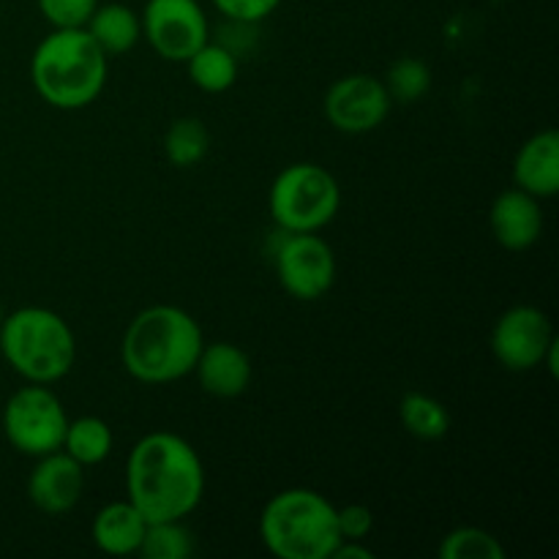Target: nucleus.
<instances>
[{
  "label": "nucleus",
  "instance_id": "nucleus-9",
  "mask_svg": "<svg viewBox=\"0 0 559 559\" xmlns=\"http://www.w3.org/2000/svg\"><path fill=\"white\" fill-rule=\"evenodd\" d=\"M140 20L147 44L173 63H186V58L211 38L200 0H147Z\"/></svg>",
  "mask_w": 559,
  "mask_h": 559
},
{
  "label": "nucleus",
  "instance_id": "nucleus-17",
  "mask_svg": "<svg viewBox=\"0 0 559 559\" xmlns=\"http://www.w3.org/2000/svg\"><path fill=\"white\" fill-rule=\"evenodd\" d=\"M85 31L107 55H126L140 44L142 20L123 3H98Z\"/></svg>",
  "mask_w": 559,
  "mask_h": 559
},
{
  "label": "nucleus",
  "instance_id": "nucleus-20",
  "mask_svg": "<svg viewBox=\"0 0 559 559\" xmlns=\"http://www.w3.org/2000/svg\"><path fill=\"white\" fill-rule=\"evenodd\" d=\"M399 418L409 435L426 442L442 440L451 431V413L440 399L429 396V393H404L402 402H399Z\"/></svg>",
  "mask_w": 559,
  "mask_h": 559
},
{
  "label": "nucleus",
  "instance_id": "nucleus-11",
  "mask_svg": "<svg viewBox=\"0 0 559 559\" xmlns=\"http://www.w3.org/2000/svg\"><path fill=\"white\" fill-rule=\"evenodd\" d=\"M391 96L385 82L374 74H347L333 82L325 93L328 123L344 134H369L380 129L391 115Z\"/></svg>",
  "mask_w": 559,
  "mask_h": 559
},
{
  "label": "nucleus",
  "instance_id": "nucleus-18",
  "mask_svg": "<svg viewBox=\"0 0 559 559\" xmlns=\"http://www.w3.org/2000/svg\"><path fill=\"white\" fill-rule=\"evenodd\" d=\"M186 69H189V80L205 93H227L238 80L235 52L224 44L211 41V38L186 58Z\"/></svg>",
  "mask_w": 559,
  "mask_h": 559
},
{
  "label": "nucleus",
  "instance_id": "nucleus-12",
  "mask_svg": "<svg viewBox=\"0 0 559 559\" xmlns=\"http://www.w3.org/2000/svg\"><path fill=\"white\" fill-rule=\"evenodd\" d=\"M85 489V467L66 451H52L36 459L27 475V500L47 516L74 511Z\"/></svg>",
  "mask_w": 559,
  "mask_h": 559
},
{
  "label": "nucleus",
  "instance_id": "nucleus-5",
  "mask_svg": "<svg viewBox=\"0 0 559 559\" xmlns=\"http://www.w3.org/2000/svg\"><path fill=\"white\" fill-rule=\"evenodd\" d=\"M0 353L22 380L52 385L74 369L76 336L58 311L22 306L3 317Z\"/></svg>",
  "mask_w": 559,
  "mask_h": 559
},
{
  "label": "nucleus",
  "instance_id": "nucleus-7",
  "mask_svg": "<svg viewBox=\"0 0 559 559\" xmlns=\"http://www.w3.org/2000/svg\"><path fill=\"white\" fill-rule=\"evenodd\" d=\"M66 426H69V415H66L63 402L58 393L49 391V385H38V382L11 393L3 407V435L22 456L38 459L60 451Z\"/></svg>",
  "mask_w": 559,
  "mask_h": 559
},
{
  "label": "nucleus",
  "instance_id": "nucleus-25",
  "mask_svg": "<svg viewBox=\"0 0 559 559\" xmlns=\"http://www.w3.org/2000/svg\"><path fill=\"white\" fill-rule=\"evenodd\" d=\"M36 3L52 27H85L102 0H36Z\"/></svg>",
  "mask_w": 559,
  "mask_h": 559
},
{
  "label": "nucleus",
  "instance_id": "nucleus-28",
  "mask_svg": "<svg viewBox=\"0 0 559 559\" xmlns=\"http://www.w3.org/2000/svg\"><path fill=\"white\" fill-rule=\"evenodd\" d=\"M374 559V551L366 549L364 540H342L331 559Z\"/></svg>",
  "mask_w": 559,
  "mask_h": 559
},
{
  "label": "nucleus",
  "instance_id": "nucleus-24",
  "mask_svg": "<svg viewBox=\"0 0 559 559\" xmlns=\"http://www.w3.org/2000/svg\"><path fill=\"white\" fill-rule=\"evenodd\" d=\"M385 91L391 102L415 104L431 91V69L420 58L393 60L385 74Z\"/></svg>",
  "mask_w": 559,
  "mask_h": 559
},
{
  "label": "nucleus",
  "instance_id": "nucleus-26",
  "mask_svg": "<svg viewBox=\"0 0 559 559\" xmlns=\"http://www.w3.org/2000/svg\"><path fill=\"white\" fill-rule=\"evenodd\" d=\"M227 20L238 22V25H254L271 16L284 0H211Z\"/></svg>",
  "mask_w": 559,
  "mask_h": 559
},
{
  "label": "nucleus",
  "instance_id": "nucleus-13",
  "mask_svg": "<svg viewBox=\"0 0 559 559\" xmlns=\"http://www.w3.org/2000/svg\"><path fill=\"white\" fill-rule=\"evenodd\" d=\"M489 227L497 243L508 251H527L544 235V211L538 197L527 194L519 186L495 197L489 211Z\"/></svg>",
  "mask_w": 559,
  "mask_h": 559
},
{
  "label": "nucleus",
  "instance_id": "nucleus-29",
  "mask_svg": "<svg viewBox=\"0 0 559 559\" xmlns=\"http://www.w3.org/2000/svg\"><path fill=\"white\" fill-rule=\"evenodd\" d=\"M3 317H5V314H3V306H0V325H3Z\"/></svg>",
  "mask_w": 559,
  "mask_h": 559
},
{
  "label": "nucleus",
  "instance_id": "nucleus-19",
  "mask_svg": "<svg viewBox=\"0 0 559 559\" xmlns=\"http://www.w3.org/2000/svg\"><path fill=\"white\" fill-rule=\"evenodd\" d=\"M112 445L115 437L107 420L96 418V415H82V418L69 420L60 451L69 453L82 467H96V464L107 462Z\"/></svg>",
  "mask_w": 559,
  "mask_h": 559
},
{
  "label": "nucleus",
  "instance_id": "nucleus-1",
  "mask_svg": "<svg viewBox=\"0 0 559 559\" xmlns=\"http://www.w3.org/2000/svg\"><path fill=\"white\" fill-rule=\"evenodd\" d=\"M129 502L151 522H183L205 495V467L200 453L175 431L140 437L126 462Z\"/></svg>",
  "mask_w": 559,
  "mask_h": 559
},
{
  "label": "nucleus",
  "instance_id": "nucleus-4",
  "mask_svg": "<svg viewBox=\"0 0 559 559\" xmlns=\"http://www.w3.org/2000/svg\"><path fill=\"white\" fill-rule=\"evenodd\" d=\"M260 538L278 559H331L342 544L336 506L314 489H284L260 513Z\"/></svg>",
  "mask_w": 559,
  "mask_h": 559
},
{
  "label": "nucleus",
  "instance_id": "nucleus-22",
  "mask_svg": "<svg viewBox=\"0 0 559 559\" xmlns=\"http://www.w3.org/2000/svg\"><path fill=\"white\" fill-rule=\"evenodd\" d=\"M440 559H506L508 551L495 533L484 527H456L440 540Z\"/></svg>",
  "mask_w": 559,
  "mask_h": 559
},
{
  "label": "nucleus",
  "instance_id": "nucleus-14",
  "mask_svg": "<svg viewBox=\"0 0 559 559\" xmlns=\"http://www.w3.org/2000/svg\"><path fill=\"white\" fill-rule=\"evenodd\" d=\"M194 374L202 391L216 399H235L249 391L254 366L246 349L233 342L202 344L200 358L194 364Z\"/></svg>",
  "mask_w": 559,
  "mask_h": 559
},
{
  "label": "nucleus",
  "instance_id": "nucleus-10",
  "mask_svg": "<svg viewBox=\"0 0 559 559\" xmlns=\"http://www.w3.org/2000/svg\"><path fill=\"white\" fill-rule=\"evenodd\" d=\"M555 325L538 306H511L491 328V353L508 371H533L544 366L555 342Z\"/></svg>",
  "mask_w": 559,
  "mask_h": 559
},
{
  "label": "nucleus",
  "instance_id": "nucleus-27",
  "mask_svg": "<svg viewBox=\"0 0 559 559\" xmlns=\"http://www.w3.org/2000/svg\"><path fill=\"white\" fill-rule=\"evenodd\" d=\"M336 522L342 540H364L374 530V513L364 502H349V506L336 508Z\"/></svg>",
  "mask_w": 559,
  "mask_h": 559
},
{
  "label": "nucleus",
  "instance_id": "nucleus-6",
  "mask_svg": "<svg viewBox=\"0 0 559 559\" xmlns=\"http://www.w3.org/2000/svg\"><path fill=\"white\" fill-rule=\"evenodd\" d=\"M342 207V186L314 162L284 167L267 191V211L282 233H320Z\"/></svg>",
  "mask_w": 559,
  "mask_h": 559
},
{
  "label": "nucleus",
  "instance_id": "nucleus-2",
  "mask_svg": "<svg viewBox=\"0 0 559 559\" xmlns=\"http://www.w3.org/2000/svg\"><path fill=\"white\" fill-rule=\"evenodd\" d=\"M205 344L202 328L180 306H147L129 322L120 342L126 371L145 385H169L194 371Z\"/></svg>",
  "mask_w": 559,
  "mask_h": 559
},
{
  "label": "nucleus",
  "instance_id": "nucleus-8",
  "mask_svg": "<svg viewBox=\"0 0 559 559\" xmlns=\"http://www.w3.org/2000/svg\"><path fill=\"white\" fill-rule=\"evenodd\" d=\"M273 265L284 293L298 300H320L336 282V254L317 233H282Z\"/></svg>",
  "mask_w": 559,
  "mask_h": 559
},
{
  "label": "nucleus",
  "instance_id": "nucleus-23",
  "mask_svg": "<svg viewBox=\"0 0 559 559\" xmlns=\"http://www.w3.org/2000/svg\"><path fill=\"white\" fill-rule=\"evenodd\" d=\"M136 555L145 559H186L194 555V535L183 522H151Z\"/></svg>",
  "mask_w": 559,
  "mask_h": 559
},
{
  "label": "nucleus",
  "instance_id": "nucleus-16",
  "mask_svg": "<svg viewBox=\"0 0 559 559\" xmlns=\"http://www.w3.org/2000/svg\"><path fill=\"white\" fill-rule=\"evenodd\" d=\"M147 522L129 500L109 502L93 516L91 538L98 551L109 557H131L140 551Z\"/></svg>",
  "mask_w": 559,
  "mask_h": 559
},
{
  "label": "nucleus",
  "instance_id": "nucleus-21",
  "mask_svg": "<svg viewBox=\"0 0 559 559\" xmlns=\"http://www.w3.org/2000/svg\"><path fill=\"white\" fill-rule=\"evenodd\" d=\"M211 151V131L200 118H178L164 134V156L173 167H197Z\"/></svg>",
  "mask_w": 559,
  "mask_h": 559
},
{
  "label": "nucleus",
  "instance_id": "nucleus-3",
  "mask_svg": "<svg viewBox=\"0 0 559 559\" xmlns=\"http://www.w3.org/2000/svg\"><path fill=\"white\" fill-rule=\"evenodd\" d=\"M109 74V55L85 27H52L31 58V82L55 109H82L102 96Z\"/></svg>",
  "mask_w": 559,
  "mask_h": 559
},
{
  "label": "nucleus",
  "instance_id": "nucleus-15",
  "mask_svg": "<svg viewBox=\"0 0 559 559\" xmlns=\"http://www.w3.org/2000/svg\"><path fill=\"white\" fill-rule=\"evenodd\" d=\"M513 180L522 191L551 200L559 191V134L544 129L530 136L513 158Z\"/></svg>",
  "mask_w": 559,
  "mask_h": 559
}]
</instances>
